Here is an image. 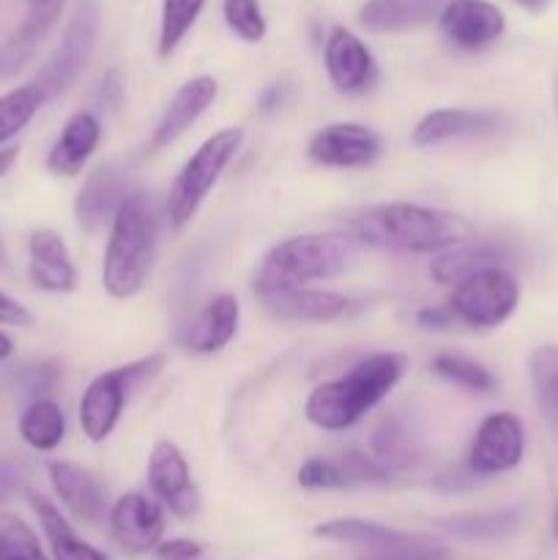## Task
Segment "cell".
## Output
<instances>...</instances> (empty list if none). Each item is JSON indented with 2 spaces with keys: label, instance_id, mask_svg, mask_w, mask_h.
Instances as JSON below:
<instances>
[{
  "label": "cell",
  "instance_id": "obj_21",
  "mask_svg": "<svg viewBox=\"0 0 558 560\" xmlns=\"http://www.w3.org/2000/svg\"><path fill=\"white\" fill-rule=\"evenodd\" d=\"M260 301L268 315L282 323H332L350 312L348 295L315 288L284 290V293L263 295Z\"/></svg>",
  "mask_w": 558,
  "mask_h": 560
},
{
  "label": "cell",
  "instance_id": "obj_49",
  "mask_svg": "<svg viewBox=\"0 0 558 560\" xmlns=\"http://www.w3.org/2000/svg\"><path fill=\"white\" fill-rule=\"evenodd\" d=\"M556 536H558V503H556Z\"/></svg>",
  "mask_w": 558,
  "mask_h": 560
},
{
  "label": "cell",
  "instance_id": "obj_1",
  "mask_svg": "<svg viewBox=\"0 0 558 560\" xmlns=\"http://www.w3.org/2000/svg\"><path fill=\"white\" fill-rule=\"evenodd\" d=\"M348 230L361 244L408 255H441L476 238V228L465 217L416 202H381L361 208L350 217Z\"/></svg>",
  "mask_w": 558,
  "mask_h": 560
},
{
  "label": "cell",
  "instance_id": "obj_33",
  "mask_svg": "<svg viewBox=\"0 0 558 560\" xmlns=\"http://www.w3.org/2000/svg\"><path fill=\"white\" fill-rule=\"evenodd\" d=\"M432 372L454 386L474 394H492L498 388V377L479 361L457 353H441L432 359Z\"/></svg>",
  "mask_w": 558,
  "mask_h": 560
},
{
  "label": "cell",
  "instance_id": "obj_44",
  "mask_svg": "<svg viewBox=\"0 0 558 560\" xmlns=\"http://www.w3.org/2000/svg\"><path fill=\"white\" fill-rule=\"evenodd\" d=\"M416 323L421 328H430V331H446V328L454 326V317L449 306H427L416 315Z\"/></svg>",
  "mask_w": 558,
  "mask_h": 560
},
{
  "label": "cell",
  "instance_id": "obj_32",
  "mask_svg": "<svg viewBox=\"0 0 558 560\" xmlns=\"http://www.w3.org/2000/svg\"><path fill=\"white\" fill-rule=\"evenodd\" d=\"M44 102H47V96H44L36 82H27V85L3 93L0 96V145H5L11 137L20 135L36 118Z\"/></svg>",
  "mask_w": 558,
  "mask_h": 560
},
{
  "label": "cell",
  "instance_id": "obj_41",
  "mask_svg": "<svg viewBox=\"0 0 558 560\" xmlns=\"http://www.w3.org/2000/svg\"><path fill=\"white\" fill-rule=\"evenodd\" d=\"M153 556L159 560H197L202 556V545L195 539H167L159 541Z\"/></svg>",
  "mask_w": 558,
  "mask_h": 560
},
{
  "label": "cell",
  "instance_id": "obj_45",
  "mask_svg": "<svg viewBox=\"0 0 558 560\" xmlns=\"http://www.w3.org/2000/svg\"><path fill=\"white\" fill-rule=\"evenodd\" d=\"M16 156H20V148H16V145H9V148H3V151H0V178L9 173L11 164L16 162Z\"/></svg>",
  "mask_w": 558,
  "mask_h": 560
},
{
  "label": "cell",
  "instance_id": "obj_24",
  "mask_svg": "<svg viewBox=\"0 0 558 560\" xmlns=\"http://www.w3.org/2000/svg\"><path fill=\"white\" fill-rule=\"evenodd\" d=\"M449 0H364L359 25L370 33H403L441 14Z\"/></svg>",
  "mask_w": 558,
  "mask_h": 560
},
{
  "label": "cell",
  "instance_id": "obj_5",
  "mask_svg": "<svg viewBox=\"0 0 558 560\" xmlns=\"http://www.w3.org/2000/svg\"><path fill=\"white\" fill-rule=\"evenodd\" d=\"M241 142H244V129L228 126V129L213 131V135L186 159V164L181 167V173L175 175L173 186H170L167 206H164L170 228L184 230L186 224L197 217L202 200L211 195L217 180L222 178L228 164L233 162V156L239 153Z\"/></svg>",
  "mask_w": 558,
  "mask_h": 560
},
{
  "label": "cell",
  "instance_id": "obj_20",
  "mask_svg": "<svg viewBox=\"0 0 558 560\" xmlns=\"http://www.w3.org/2000/svg\"><path fill=\"white\" fill-rule=\"evenodd\" d=\"M126 200V180L115 164H98L88 173L80 195L74 200V217L82 233H96L107 219L118 213L120 202Z\"/></svg>",
  "mask_w": 558,
  "mask_h": 560
},
{
  "label": "cell",
  "instance_id": "obj_43",
  "mask_svg": "<svg viewBox=\"0 0 558 560\" xmlns=\"http://www.w3.org/2000/svg\"><path fill=\"white\" fill-rule=\"evenodd\" d=\"M0 326H33V315L27 312V306L20 304L16 299H11V295H5L3 290H0Z\"/></svg>",
  "mask_w": 558,
  "mask_h": 560
},
{
  "label": "cell",
  "instance_id": "obj_23",
  "mask_svg": "<svg viewBox=\"0 0 558 560\" xmlns=\"http://www.w3.org/2000/svg\"><path fill=\"white\" fill-rule=\"evenodd\" d=\"M98 140H102V124H98L96 115L88 113V109L74 113L63 124L55 145L49 148L47 170L55 175L71 178V175H77L85 167L88 159L98 148Z\"/></svg>",
  "mask_w": 558,
  "mask_h": 560
},
{
  "label": "cell",
  "instance_id": "obj_22",
  "mask_svg": "<svg viewBox=\"0 0 558 560\" xmlns=\"http://www.w3.org/2000/svg\"><path fill=\"white\" fill-rule=\"evenodd\" d=\"M241 323V304L235 295L219 293L202 306L200 315L189 326L184 337V348L197 355H211L228 348L230 339L239 334Z\"/></svg>",
  "mask_w": 558,
  "mask_h": 560
},
{
  "label": "cell",
  "instance_id": "obj_6",
  "mask_svg": "<svg viewBox=\"0 0 558 560\" xmlns=\"http://www.w3.org/2000/svg\"><path fill=\"white\" fill-rule=\"evenodd\" d=\"M164 370V355L151 353L146 359H137L131 364L115 366V370L102 372L98 377H93L91 386L85 388L80 399V424L82 432L88 435V441L102 443L113 435V430L118 427L120 413H124V405L129 402L131 388H137L140 383L151 381L159 372Z\"/></svg>",
  "mask_w": 558,
  "mask_h": 560
},
{
  "label": "cell",
  "instance_id": "obj_8",
  "mask_svg": "<svg viewBox=\"0 0 558 560\" xmlns=\"http://www.w3.org/2000/svg\"><path fill=\"white\" fill-rule=\"evenodd\" d=\"M96 33H98V5L96 0H80L74 16L66 25L63 38L55 47V52L49 55L47 63L38 69L36 85L42 88V93L49 98H58L80 80V74L85 71L88 60H91L93 47H96Z\"/></svg>",
  "mask_w": 558,
  "mask_h": 560
},
{
  "label": "cell",
  "instance_id": "obj_42",
  "mask_svg": "<svg viewBox=\"0 0 558 560\" xmlns=\"http://www.w3.org/2000/svg\"><path fill=\"white\" fill-rule=\"evenodd\" d=\"M481 481H487L485 476L474 474V470L468 468V463L460 465V468H449L446 474L438 476V487L446 492H460V490H474V487H479Z\"/></svg>",
  "mask_w": 558,
  "mask_h": 560
},
{
  "label": "cell",
  "instance_id": "obj_40",
  "mask_svg": "<svg viewBox=\"0 0 558 560\" xmlns=\"http://www.w3.org/2000/svg\"><path fill=\"white\" fill-rule=\"evenodd\" d=\"M25 468L20 463L0 459V506H5L11 498L25 490Z\"/></svg>",
  "mask_w": 558,
  "mask_h": 560
},
{
  "label": "cell",
  "instance_id": "obj_13",
  "mask_svg": "<svg viewBox=\"0 0 558 560\" xmlns=\"http://www.w3.org/2000/svg\"><path fill=\"white\" fill-rule=\"evenodd\" d=\"M441 33L460 49L490 47L507 31V16L490 0H449L438 14Z\"/></svg>",
  "mask_w": 558,
  "mask_h": 560
},
{
  "label": "cell",
  "instance_id": "obj_10",
  "mask_svg": "<svg viewBox=\"0 0 558 560\" xmlns=\"http://www.w3.org/2000/svg\"><path fill=\"white\" fill-rule=\"evenodd\" d=\"M381 137L370 126L339 120V124H328L317 129L312 135L310 145H306V153L321 167L356 170L370 167L381 156Z\"/></svg>",
  "mask_w": 558,
  "mask_h": 560
},
{
  "label": "cell",
  "instance_id": "obj_31",
  "mask_svg": "<svg viewBox=\"0 0 558 560\" xmlns=\"http://www.w3.org/2000/svg\"><path fill=\"white\" fill-rule=\"evenodd\" d=\"M534 397L547 430L558 438V345H542L528 359Z\"/></svg>",
  "mask_w": 558,
  "mask_h": 560
},
{
  "label": "cell",
  "instance_id": "obj_4",
  "mask_svg": "<svg viewBox=\"0 0 558 560\" xmlns=\"http://www.w3.org/2000/svg\"><path fill=\"white\" fill-rule=\"evenodd\" d=\"M356 246L342 233H310L282 241L263 257L255 273V293L274 295L284 290L306 288L310 282H326L350 266Z\"/></svg>",
  "mask_w": 558,
  "mask_h": 560
},
{
  "label": "cell",
  "instance_id": "obj_39",
  "mask_svg": "<svg viewBox=\"0 0 558 560\" xmlns=\"http://www.w3.org/2000/svg\"><path fill=\"white\" fill-rule=\"evenodd\" d=\"M359 560H449V550L430 536H416L410 545L388 552H364Z\"/></svg>",
  "mask_w": 558,
  "mask_h": 560
},
{
  "label": "cell",
  "instance_id": "obj_29",
  "mask_svg": "<svg viewBox=\"0 0 558 560\" xmlns=\"http://www.w3.org/2000/svg\"><path fill=\"white\" fill-rule=\"evenodd\" d=\"M438 528L457 539L496 541L520 528V512L518 509H498V512L454 514V517L438 520Z\"/></svg>",
  "mask_w": 558,
  "mask_h": 560
},
{
  "label": "cell",
  "instance_id": "obj_12",
  "mask_svg": "<svg viewBox=\"0 0 558 560\" xmlns=\"http://www.w3.org/2000/svg\"><path fill=\"white\" fill-rule=\"evenodd\" d=\"M323 63L332 85L345 96H356L375 85L377 63L370 47L348 27H332L323 47Z\"/></svg>",
  "mask_w": 558,
  "mask_h": 560
},
{
  "label": "cell",
  "instance_id": "obj_11",
  "mask_svg": "<svg viewBox=\"0 0 558 560\" xmlns=\"http://www.w3.org/2000/svg\"><path fill=\"white\" fill-rule=\"evenodd\" d=\"M148 485H151L153 495L162 501V506L170 509V514H175V517L189 520L200 509V492L191 481L186 457L175 443H153L151 459H148Z\"/></svg>",
  "mask_w": 558,
  "mask_h": 560
},
{
  "label": "cell",
  "instance_id": "obj_27",
  "mask_svg": "<svg viewBox=\"0 0 558 560\" xmlns=\"http://www.w3.org/2000/svg\"><path fill=\"white\" fill-rule=\"evenodd\" d=\"M31 506L42 523L44 534H47L55 560H109L102 550L77 536V530L71 528L69 520L60 514V509L53 501H47L44 495H31Z\"/></svg>",
  "mask_w": 558,
  "mask_h": 560
},
{
  "label": "cell",
  "instance_id": "obj_28",
  "mask_svg": "<svg viewBox=\"0 0 558 560\" xmlns=\"http://www.w3.org/2000/svg\"><path fill=\"white\" fill-rule=\"evenodd\" d=\"M375 459L392 474V468H405L419 459V432L405 416H386L372 435Z\"/></svg>",
  "mask_w": 558,
  "mask_h": 560
},
{
  "label": "cell",
  "instance_id": "obj_25",
  "mask_svg": "<svg viewBox=\"0 0 558 560\" xmlns=\"http://www.w3.org/2000/svg\"><path fill=\"white\" fill-rule=\"evenodd\" d=\"M315 536L317 539L337 541V545H353L364 552H388L410 545L419 534H405V530L386 528V525L370 523V520L342 517L317 525Z\"/></svg>",
  "mask_w": 558,
  "mask_h": 560
},
{
  "label": "cell",
  "instance_id": "obj_3",
  "mask_svg": "<svg viewBox=\"0 0 558 560\" xmlns=\"http://www.w3.org/2000/svg\"><path fill=\"white\" fill-rule=\"evenodd\" d=\"M159 252V208L148 191H131L113 217L104 249L102 284L113 299L126 301L146 288Z\"/></svg>",
  "mask_w": 558,
  "mask_h": 560
},
{
  "label": "cell",
  "instance_id": "obj_18",
  "mask_svg": "<svg viewBox=\"0 0 558 560\" xmlns=\"http://www.w3.org/2000/svg\"><path fill=\"white\" fill-rule=\"evenodd\" d=\"M27 277L33 288L44 293H71L77 290V268L71 262L66 241L55 230H36L27 244Z\"/></svg>",
  "mask_w": 558,
  "mask_h": 560
},
{
  "label": "cell",
  "instance_id": "obj_19",
  "mask_svg": "<svg viewBox=\"0 0 558 560\" xmlns=\"http://www.w3.org/2000/svg\"><path fill=\"white\" fill-rule=\"evenodd\" d=\"M63 9L66 0H27L25 20L11 33L9 42L0 47V80L14 77L16 71L25 69V63L33 58L38 44L47 38L55 22L60 20Z\"/></svg>",
  "mask_w": 558,
  "mask_h": 560
},
{
  "label": "cell",
  "instance_id": "obj_16",
  "mask_svg": "<svg viewBox=\"0 0 558 560\" xmlns=\"http://www.w3.org/2000/svg\"><path fill=\"white\" fill-rule=\"evenodd\" d=\"M47 470L55 495L69 509L71 517H77L85 525H98L107 517V487L91 470L77 463H66V459H55V463H49Z\"/></svg>",
  "mask_w": 558,
  "mask_h": 560
},
{
  "label": "cell",
  "instance_id": "obj_7",
  "mask_svg": "<svg viewBox=\"0 0 558 560\" xmlns=\"http://www.w3.org/2000/svg\"><path fill=\"white\" fill-rule=\"evenodd\" d=\"M518 304L520 282L503 266H492L457 282L446 306L454 323L470 328H498L514 315Z\"/></svg>",
  "mask_w": 558,
  "mask_h": 560
},
{
  "label": "cell",
  "instance_id": "obj_15",
  "mask_svg": "<svg viewBox=\"0 0 558 560\" xmlns=\"http://www.w3.org/2000/svg\"><path fill=\"white\" fill-rule=\"evenodd\" d=\"M217 93L219 82L208 74L191 77L189 82H184V85L175 91V96L170 98L162 118H159L156 129H153L151 140H148L146 145V153L164 151V148L173 145L181 135H186V131L200 120V115L211 107Z\"/></svg>",
  "mask_w": 558,
  "mask_h": 560
},
{
  "label": "cell",
  "instance_id": "obj_38",
  "mask_svg": "<svg viewBox=\"0 0 558 560\" xmlns=\"http://www.w3.org/2000/svg\"><path fill=\"white\" fill-rule=\"evenodd\" d=\"M299 485L304 490H348L342 479V470H339L337 459H328V457H312L306 459L304 465L299 468Z\"/></svg>",
  "mask_w": 558,
  "mask_h": 560
},
{
  "label": "cell",
  "instance_id": "obj_47",
  "mask_svg": "<svg viewBox=\"0 0 558 560\" xmlns=\"http://www.w3.org/2000/svg\"><path fill=\"white\" fill-rule=\"evenodd\" d=\"M14 353V342H11V337L5 331H0V361H5L9 355Z\"/></svg>",
  "mask_w": 558,
  "mask_h": 560
},
{
  "label": "cell",
  "instance_id": "obj_26",
  "mask_svg": "<svg viewBox=\"0 0 558 560\" xmlns=\"http://www.w3.org/2000/svg\"><path fill=\"white\" fill-rule=\"evenodd\" d=\"M503 260H507V249H503V246L492 244V241L470 238L465 241V244L441 252V255L432 260L430 273L435 282L454 284L463 282L470 273L481 271V268L503 266Z\"/></svg>",
  "mask_w": 558,
  "mask_h": 560
},
{
  "label": "cell",
  "instance_id": "obj_9",
  "mask_svg": "<svg viewBox=\"0 0 558 560\" xmlns=\"http://www.w3.org/2000/svg\"><path fill=\"white\" fill-rule=\"evenodd\" d=\"M525 452V430L523 421L514 413H492L476 430L468 452V468L474 474L490 476L514 470Z\"/></svg>",
  "mask_w": 558,
  "mask_h": 560
},
{
  "label": "cell",
  "instance_id": "obj_17",
  "mask_svg": "<svg viewBox=\"0 0 558 560\" xmlns=\"http://www.w3.org/2000/svg\"><path fill=\"white\" fill-rule=\"evenodd\" d=\"M503 124H507V118L501 113H496V109L443 107L427 113L416 124L410 140L419 148H430L449 140H465V137H490L496 131H501Z\"/></svg>",
  "mask_w": 558,
  "mask_h": 560
},
{
  "label": "cell",
  "instance_id": "obj_14",
  "mask_svg": "<svg viewBox=\"0 0 558 560\" xmlns=\"http://www.w3.org/2000/svg\"><path fill=\"white\" fill-rule=\"evenodd\" d=\"M107 517L113 539L126 552H135V556L156 550L164 536L162 506L148 495H142V492H126L124 498H118Z\"/></svg>",
  "mask_w": 558,
  "mask_h": 560
},
{
  "label": "cell",
  "instance_id": "obj_46",
  "mask_svg": "<svg viewBox=\"0 0 558 560\" xmlns=\"http://www.w3.org/2000/svg\"><path fill=\"white\" fill-rule=\"evenodd\" d=\"M518 5H523L525 11H534V14H539V11H545L547 5H550V0H514Z\"/></svg>",
  "mask_w": 558,
  "mask_h": 560
},
{
  "label": "cell",
  "instance_id": "obj_37",
  "mask_svg": "<svg viewBox=\"0 0 558 560\" xmlns=\"http://www.w3.org/2000/svg\"><path fill=\"white\" fill-rule=\"evenodd\" d=\"M339 470H342L345 487H364V485H386L388 470L377 463L375 457H367L361 452H345L337 457Z\"/></svg>",
  "mask_w": 558,
  "mask_h": 560
},
{
  "label": "cell",
  "instance_id": "obj_30",
  "mask_svg": "<svg viewBox=\"0 0 558 560\" xmlns=\"http://www.w3.org/2000/svg\"><path fill=\"white\" fill-rule=\"evenodd\" d=\"M20 435L33 452H53L66 438L63 408L53 399H33L20 419Z\"/></svg>",
  "mask_w": 558,
  "mask_h": 560
},
{
  "label": "cell",
  "instance_id": "obj_48",
  "mask_svg": "<svg viewBox=\"0 0 558 560\" xmlns=\"http://www.w3.org/2000/svg\"><path fill=\"white\" fill-rule=\"evenodd\" d=\"M0 266H5V246H3V238H0Z\"/></svg>",
  "mask_w": 558,
  "mask_h": 560
},
{
  "label": "cell",
  "instance_id": "obj_35",
  "mask_svg": "<svg viewBox=\"0 0 558 560\" xmlns=\"http://www.w3.org/2000/svg\"><path fill=\"white\" fill-rule=\"evenodd\" d=\"M0 560H49L38 536L16 514H0Z\"/></svg>",
  "mask_w": 558,
  "mask_h": 560
},
{
  "label": "cell",
  "instance_id": "obj_2",
  "mask_svg": "<svg viewBox=\"0 0 558 560\" xmlns=\"http://www.w3.org/2000/svg\"><path fill=\"white\" fill-rule=\"evenodd\" d=\"M408 370V355L372 353L350 366L337 381L321 383L306 397L304 416L310 424L326 432H342L359 424L375 405L388 397Z\"/></svg>",
  "mask_w": 558,
  "mask_h": 560
},
{
  "label": "cell",
  "instance_id": "obj_34",
  "mask_svg": "<svg viewBox=\"0 0 558 560\" xmlns=\"http://www.w3.org/2000/svg\"><path fill=\"white\" fill-rule=\"evenodd\" d=\"M206 0H162V22H159V58H170L186 33L195 27Z\"/></svg>",
  "mask_w": 558,
  "mask_h": 560
},
{
  "label": "cell",
  "instance_id": "obj_36",
  "mask_svg": "<svg viewBox=\"0 0 558 560\" xmlns=\"http://www.w3.org/2000/svg\"><path fill=\"white\" fill-rule=\"evenodd\" d=\"M222 14L230 31L239 38H244V42L257 44L266 38L268 22L257 0H224Z\"/></svg>",
  "mask_w": 558,
  "mask_h": 560
}]
</instances>
